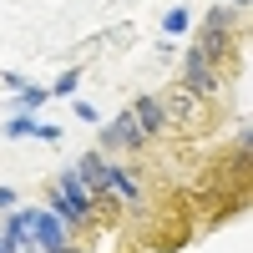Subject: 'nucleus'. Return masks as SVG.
I'll return each mask as SVG.
<instances>
[{
	"instance_id": "9d476101",
	"label": "nucleus",
	"mask_w": 253,
	"mask_h": 253,
	"mask_svg": "<svg viewBox=\"0 0 253 253\" xmlns=\"http://www.w3.org/2000/svg\"><path fill=\"white\" fill-rule=\"evenodd\" d=\"M0 208H15V193H10V187H0Z\"/></svg>"
},
{
	"instance_id": "7ed1b4c3",
	"label": "nucleus",
	"mask_w": 253,
	"mask_h": 253,
	"mask_svg": "<svg viewBox=\"0 0 253 253\" xmlns=\"http://www.w3.org/2000/svg\"><path fill=\"white\" fill-rule=\"evenodd\" d=\"M147 137H142V126L132 122V112H122L117 122H107L101 126V152H126V147H142Z\"/></svg>"
},
{
	"instance_id": "ddd939ff",
	"label": "nucleus",
	"mask_w": 253,
	"mask_h": 253,
	"mask_svg": "<svg viewBox=\"0 0 253 253\" xmlns=\"http://www.w3.org/2000/svg\"><path fill=\"white\" fill-rule=\"evenodd\" d=\"M0 253H10V248H5V243H0Z\"/></svg>"
},
{
	"instance_id": "f8f14e48",
	"label": "nucleus",
	"mask_w": 253,
	"mask_h": 253,
	"mask_svg": "<svg viewBox=\"0 0 253 253\" xmlns=\"http://www.w3.org/2000/svg\"><path fill=\"white\" fill-rule=\"evenodd\" d=\"M61 253H81V248H71V243H66V248H61Z\"/></svg>"
},
{
	"instance_id": "423d86ee",
	"label": "nucleus",
	"mask_w": 253,
	"mask_h": 253,
	"mask_svg": "<svg viewBox=\"0 0 253 253\" xmlns=\"http://www.w3.org/2000/svg\"><path fill=\"white\" fill-rule=\"evenodd\" d=\"M46 96H51V91H41V86H20V91H15V107H20V112H36Z\"/></svg>"
},
{
	"instance_id": "39448f33",
	"label": "nucleus",
	"mask_w": 253,
	"mask_h": 253,
	"mask_svg": "<svg viewBox=\"0 0 253 253\" xmlns=\"http://www.w3.org/2000/svg\"><path fill=\"white\" fill-rule=\"evenodd\" d=\"M126 112H132V122L142 126V137H152V132H162V107H157L152 96H137V101H132V107H126Z\"/></svg>"
},
{
	"instance_id": "f257e3e1",
	"label": "nucleus",
	"mask_w": 253,
	"mask_h": 253,
	"mask_svg": "<svg viewBox=\"0 0 253 253\" xmlns=\"http://www.w3.org/2000/svg\"><path fill=\"white\" fill-rule=\"evenodd\" d=\"M193 51L208 61V66H218V61H233V10H228V5H218L213 15L203 20V31H198V41H193Z\"/></svg>"
},
{
	"instance_id": "20e7f679",
	"label": "nucleus",
	"mask_w": 253,
	"mask_h": 253,
	"mask_svg": "<svg viewBox=\"0 0 253 253\" xmlns=\"http://www.w3.org/2000/svg\"><path fill=\"white\" fill-rule=\"evenodd\" d=\"M182 76H187V91H193V96H213V91H218V71L208 66V61H203L198 51H187V61H182Z\"/></svg>"
},
{
	"instance_id": "1a4fd4ad",
	"label": "nucleus",
	"mask_w": 253,
	"mask_h": 253,
	"mask_svg": "<svg viewBox=\"0 0 253 253\" xmlns=\"http://www.w3.org/2000/svg\"><path fill=\"white\" fill-rule=\"evenodd\" d=\"M76 81H81V76H76V71H66V76L56 81V91H51V96H71V91H76Z\"/></svg>"
},
{
	"instance_id": "9b49d317",
	"label": "nucleus",
	"mask_w": 253,
	"mask_h": 253,
	"mask_svg": "<svg viewBox=\"0 0 253 253\" xmlns=\"http://www.w3.org/2000/svg\"><path fill=\"white\" fill-rule=\"evenodd\" d=\"M233 5H238V10H248V0H233Z\"/></svg>"
},
{
	"instance_id": "6e6552de",
	"label": "nucleus",
	"mask_w": 253,
	"mask_h": 253,
	"mask_svg": "<svg viewBox=\"0 0 253 253\" xmlns=\"http://www.w3.org/2000/svg\"><path fill=\"white\" fill-rule=\"evenodd\" d=\"M162 26L172 31V36H182V31H187V10H167V20H162Z\"/></svg>"
},
{
	"instance_id": "f03ea898",
	"label": "nucleus",
	"mask_w": 253,
	"mask_h": 253,
	"mask_svg": "<svg viewBox=\"0 0 253 253\" xmlns=\"http://www.w3.org/2000/svg\"><path fill=\"white\" fill-rule=\"evenodd\" d=\"M31 243L41 248V253H61L71 243V233H66V223H61L51 208H36V223H31Z\"/></svg>"
},
{
	"instance_id": "4468645a",
	"label": "nucleus",
	"mask_w": 253,
	"mask_h": 253,
	"mask_svg": "<svg viewBox=\"0 0 253 253\" xmlns=\"http://www.w3.org/2000/svg\"><path fill=\"white\" fill-rule=\"evenodd\" d=\"M26 253H41V248H26Z\"/></svg>"
},
{
	"instance_id": "0eeeda50",
	"label": "nucleus",
	"mask_w": 253,
	"mask_h": 253,
	"mask_svg": "<svg viewBox=\"0 0 253 253\" xmlns=\"http://www.w3.org/2000/svg\"><path fill=\"white\" fill-rule=\"evenodd\" d=\"M5 137H41V126H36L31 117H10V126H5Z\"/></svg>"
}]
</instances>
